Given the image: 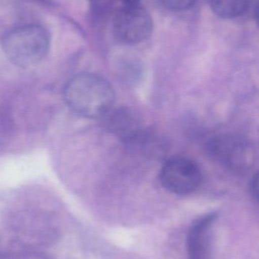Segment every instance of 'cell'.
Wrapping results in <instances>:
<instances>
[{
  "label": "cell",
  "instance_id": "obj_1",
  "mask_svg": "<svg viewBox=\"0 0 259 259\" xmlns=\"http://www.w3.org/2000/svg\"><path fill=\"white\" fill-rule=\"evenodd\" d=\"M64 96L75 113L88 118L104 117L115 102V93L109 82L89 73L71 77L65 85Z\"/></svg>",
  "mask_w": 259,
  "mask_h": 259
},
{
  "label": "cell",
  "instance_id": "obj_2",
  "mask_svg": "<svg viewBox=\"0 0 259 259\" xmlns=\"http://www.w3.org/2000/svg\"><path fill=\"white\" fill-rule=\"evenodd\" d=\"M3 48L14 65L21 68H30L39 64L47 56L50 48V37L47 30L41 26H21L5 35Z\"/></svg>",
  "mask_w": 259,
  "mask_h": 259
},
{
  "label": "cell",
  "instance_id": "obj_3",
  "mask_svg": "<svg viewBox=\"0 0 259 259\" xmlns=\"http://www.w3.org/2000/svg\"><path fill=\"white\" fill-rule=\"evenodd\" d=\"M210 155L233 171L246 172L253 165L255 153L253 146L240 137L220 135L208 143Z\"/></svg>",
  "mask_w": 259,
  "mask_h": 259
},
{
  "label": "cell",
  "instance_id": "obj_4",
  "mask_svg": "<svg viewBox=\"0 0 259 259\" xmlns=\"http://www.w3.org/2000/svg\"><path fill=\"white\" fill-rule=\"evenodd\" d=\"M153 28L150 14L138 5L126 6L120 9L113 21V31L117 40L129 45L147 39Z\"/></svg>",
  "mask_w": 259,
  "mask_h": 259
},
{
  "label": "cell",
  "instance_id": "obj_5",
  "mask_svg": "<svg viewBox=\"0 0 259 259\" xmlns=\"http://www.w3.org/2000/svg\"><path fill=\"white\" fill-rule=\"evenodd\" d=\"M163 187L177 195L194 192L202 182V173L194 161L176 157L170 158L163 165L160 173Z\"/></svg>",
  "mask_w": 259,
  "mask_h": 259
},
{
  "label": "cell",
  "instance_id": "obj_6",
  "mask_svg": "<svg viewBox=\"0 0 259 259\" xmlns=\"http://www.w3.org/2000/svg\"><path fill=\"white\" fill-rule=\"evenodd\" d=\"M217 219L216 213H209L192 225L187 237L189 259H209L211 231Z\"/></svg>",
  "mask_w": 259,
  "mask_h": 259
},
{
  "label": "cell",
  "instance_id": "obj_7",
  "mask_svg": "<svg viewBox=\"0 0 259 259\" xmlns=\"http://www.w3.org/2000/svg\"><path fill=\"white\" fill-rule=\"evenodd\" d=\"M104 117L108 129L122 140L132 141L141 136V120L132 109L126 107L111 109Z\"/></svg>",
  "mask_w": 259,
  "mask_h": 259
},
{
  "label": "cell",
  "instance_id": "obj_8",
  "mask_svg": "<svg viewBox=\"0 0 259 259\" xmlns=\"http://www.w3.org/2000/svg\"><path fill=\"white\" fill-rule=\"evenodd\" d=\"M252 4V0H210L213 12L225 19L242 16L249 11Z\"/></svg>",
  "mask_w": 259,
  "mask_h": 259
},
{
  "label": "cell",
  "instance_id": "obj_9",
  "mask_svg": "<svg viewBox=\"0 0 259 259\" xmlns=\"http://www.w3.org/2000/svg\"><path fill=\"white\" fill-rule=\"evenodd\" d=\"M161 4L172 11H185L196 6L199 0H159Z\"/></svg>",
  "mask_w": 259,
  "mask_h": 259
},
{
  "label": "cell",
  "instance_id": "obj_10",
  "mask_svg": "<svg viewBox=\"0 0 259 259\" xmlns=\"http://www.w3.org/2000/svg\"><path fill=\"white\" fill-rule=\"evenodd\" d=\"M251 193H252V197L255 198L258 200V174L252 178V183H251Z\"/></svg>",
  "mask_w": 259,
  "mask_h": 259
},
{
  "label": "cell",
  "instance_id": "obj_11",
  "mask_svg": "<svg viewBox=\"0 0 259 259\" xmlns=\"http://www.w3.org/2000/svg\"><path fill=\"white\" fill-rule=\"evenodd\" d=\"M121 1L126 6H134V5H138L140 0H121Z\"/></svg>",
  "mask_w": 259,
  "mask_h": 259
}]
</instances>
